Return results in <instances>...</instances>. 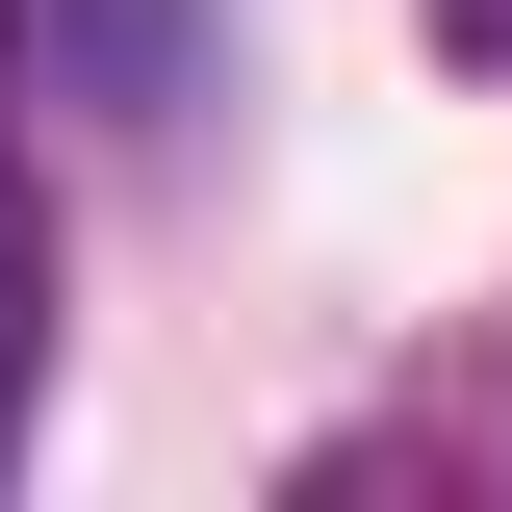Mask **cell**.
<instances>
[{"mask_svg": "<svg viewBox=\"0 0 512 512\" xmlns=\"http://www.w3.org/2000/svg\"><path fill=\"white\" fill-rule=\"evenodd\" d=\"M26 384H52V205H26V154H0V436H26Z\"/></svg>", "mask_w": 512, "mask_h": 512, "instance_id": "cell-1", "label": "cell"}, {"mask_svg": "<svg viewBox=\"0 0 512 512\" xmlns=\"http://www.w3.org/2000/svg\"><path fill=\"white\" fill-rule=\"evenodd\" d=\"M436 52H461V77H512V0H436Z\"/></svg>", "mask_w": 512, "mask_h": 512, "instance_id": "cell-2", "label": "cell"}]
</instances>
